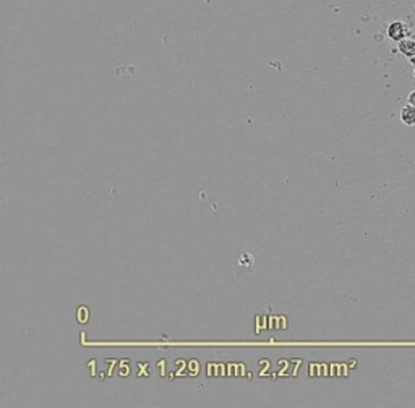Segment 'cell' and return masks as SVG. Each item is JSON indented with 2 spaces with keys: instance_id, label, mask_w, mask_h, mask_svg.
Here are the masks:
<instances>
[{
  "instance_id": "obj_5",
  "label": "cell",
  "mask_w": 415,
  "mask_h": 408,
  "mask_svg": "<svg viewBox=\"0 0 415 408\" xmlns=\"http://www.w3.org/2000/svg\"><path fill=\"white\" fill-rule=\"evenodd\" d=\"M409 62H411V63H412V65L415 66V54L412 55V57H409Z\"/></svg>"
},
{
  "instance_id": "obj_6",
  "label": "cell",
  "mask_w": 415,
  "mask_h": 408,
  "mask_svg": "<svg viewBox=\"0 0 415 408\" xmlns=\"http://www.w3.org/2000/svg\"><path fill=\"white\" fill-rule=\"evenodd\" d=\"M414 78H415V68H414Z\"/></svg>"
},
{
  "instance_id": "obj_4",
  "label": "cell",
  "mask_w": 415,
  "mask_h": 408,
  "mask_svg": "<svg viewBox=\"0 0 415 408\" xmlns=\"http://www.w3.org/2000/svg\"><path fill=\"white\" fill-rule=\"evenodd\" d=\"M407 102L415 107V89H414V91L409 93V96H407Z\"/></svg>"
},
{
  "instance_id": "obj_3",
  "label": "cell",
  "mask_w": 415,
  "mask_h": 408,
  "mask_svg": "<svg viewBox=\"0 0 415 408\" xmlns=\"http://www.w3.org/2000/svg\"><path fill=\"white\" fill-rule=\"evenodd\" d=\"M401 120L404 125L414 126L415 125V107L411 104H407L406 107H402L401 110Z\"/></svg>"
},
{
  "instance_id": "obj_2",
  "label": "cell",
  "mask_w": 415,
  "mask_h": 408,
  "mask_svg": "<svg viewBox=\"0 0 415 408\" xmlns=\"http://www.w3.org/2000/svg\"><path fill=\"white\" fill-rule=\"evenodd\" d=\"M397 50L404 55V57H412V55L415 54V39H411V37H406V39H402V41L397 42Z\"/></svg>"
},
{
  "instance_id": "obj_1",
  "label": "cell",
  "mask_w": 415,
  "mask_h": 408,
  "mask_svg": "<svg viewBox=\"0 0 415 408\" xmlns=\"http://www.w3.org/2000/svg\"><path fill=\"white\" fill-rule=\"evenodd\" d=\"M388 37L391 41L399 42L402 39L409 37V28L404 21H392L388 26Z\"/></svg>"
}]
</instances>
